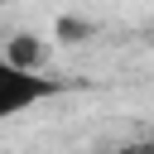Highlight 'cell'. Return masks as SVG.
<instances>
[{"instance_id": "obj_1", "label": "cell", "mask_w": 154, "mask_h": 154, "mask_svg": "<svg viewBox=\"0 0 154 154\" xmlns=\"http://www.w3.org/2000/svg\"><path fill=\"white\" fill-rule=\"evenodd\" d=\"M58 91H63V82H58V77L24 72V67H14V63H5V58H0V120L24 116L29 106H38V101H48V96H58Z\"/></svg>"}, {"instance_id": "obj_2", "label": "cell", "mask_w": 154, "mask_h": 154, "mask_svg": "<svg viewBox=\"0 0 154 154\" xmlns=\"http://www.w3.org/2000/svg\"><path fill=\"white\" fill-rule=\"evenodd\" d=\"M0 58L14 63V67H24V72H43V67H48V43H43L38 34H29V29H19V34L5 38V53H0Z\"/></svg>"}, {"instance_id": "obj_3", "label": "cell", "mask_w": 154, "mask_h": 154, "mask_svg": "<svg viewBox=\"0 0 154 154\" xmlns=\"http://www.w3.org/2000/svg\"><path fill=\"white\" fill-rule=\"evenodd\" d=\"M116 154H154V140H130V144H120Z\"/></svg>"}]
</instances>
